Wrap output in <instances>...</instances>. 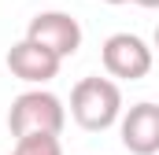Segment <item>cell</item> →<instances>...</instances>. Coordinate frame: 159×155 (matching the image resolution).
I'll return each instance as SVG.
<instances>
[{"label":"cell","instance_id":"10","mask_svg":"<svg viewBox=\"0 0 159 155\" xmlns=\"http://www.w3.org/2000/svg\"><path fill=\"white\" fill-rule=\"evenodd\" d=\"M156 48H159V26H156Z\"/></svg>","mask_w":159,"mask_h":155},{"label":"cell","instance_id":"5","mask_svg":"<svg viewBox=\"0 0 159 155\" xmlns=\"http://www.w3.org/2000/svg\"><path fill=\"white\" fill-rule=\"evenodd\" d=\"M119 137L129 155H159V104L141 100L119 118Z\"/></svg>","mask_w":159,"mask_h":155},{"label":"cell","instance_id":"9","mask_svg":"<svg viewBox=\"0 0 159 155\" xmlns=\"http://www.w3.org/2000/svg\"><path fill=\"white\" fill-rule=\"evenodd\" d=\"M104 4H129V0H104Z\"/></svg>","mask_w":159,"mask_h":155},{"label":"cell","instance_id":"3","mask_svg":"<svg viewBox=\"0 0 159 155\" xmlns=\"http://www.w3.org/2000/svg\"><path fill=\"white\" fill-rule=\"evenodd\" d=\"M26 37L41 48H48L52 55L67 59L81 48V22L70 11H37L26 26Z\"/></svg>","mask_w":159,"mask_h":155},{"label":"cell","instance_id":"2","mask_svg":"<svg viewBox=\"0 0 159 155\" xmlns=\"http://www.w3.org/2000/svg\"><path fill=\"white\" fill-rule=\"evenodd\" d=\"M63 126H67V107L48 89H30V92H19L11 100L7 129H11L15 140L30 137V133H52V137H59Z\"/></svg>","mask_w":159,"mask_h":155},{"label":"cell","instance_id":"1","mask_svg":"<svg viewBox=\"0 0 159 155\" xmlns=\"http://www.w3.org/2000/svg\"><path fill=\"white\" fill-rule=\"evenodd\" d=\"M70 118L89 133H104L122 118V89L111 78H81L70 89Z\"/></svg>","mask_w":159,"mask_h":155},{"label":"cell","instance_id":"4","mask_svg":"<svg viewBox=\"0 0 159 155\" xmlns=\"http://www.w3.org/2000/svg\"><path fill=\"white\" fill-rule=\"evenodd\" d=\"M100 59H104V70L122 81H141L152 70V48L137 33H111L100 48Z\"/></svg>","mask_w":159,"mask_h":155},{"label":"cell","instance_id":"7","mask_svg":"<svg viewBox=\"0 0 159 155\" xmlns=\"http://www.w3.org/2000/svg\"><path fill=\"white\" fill-rule=\"evenodd\" d=\"M11 155H63V144L52 133H30V137L15 140V152Z\"/></svg>","mask_w":159,"mask_h":155},{"label":"cell","instance_id":"6","mask_svg":"<svg viewBox=\"0 0 159 155\" xmlns=\"http://www.w3.org/2000/svg\"><path fill=\"white\" fill-rule=\"evenodd\" d=\"M59 67H63V59L52 55L48 48L34 44L30 37L15 41V44L7 48V70L19 78V81H26V85H44V81H52V78L59 74Z\"/></svg>","mask_w":159,"mask_h":155},{"label":"cell","instance_id":"8","mask_svg":"<svg viewBox=\"0 0 159 155\" xmlns=\"http://www.w3.org/2000/svg\"><path fill=\"white\" fill-rule=\"evenodd\" d=\"M133 4H141V7H159V0H133Z\"/></svg>","mask_w":159,"mask_h":155}]
</instances>
